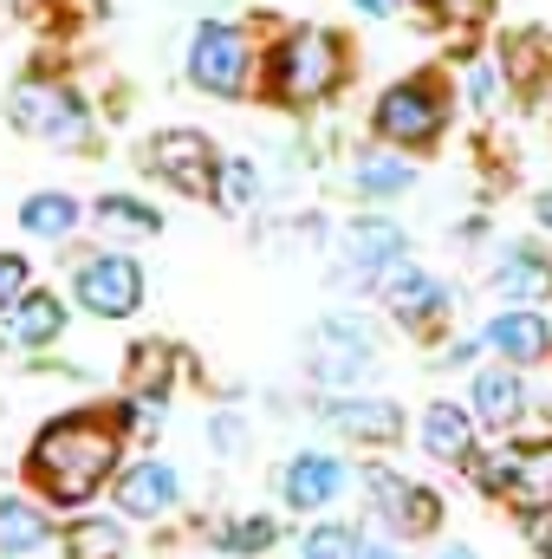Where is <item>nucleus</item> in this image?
Listing matches in <instances>:
<instances>
[{
  "label": "nucleus",
  "mask_w": 552,
  "mask_h": 559,
  "mask_svg": "<svg viewBox=\"0 0 552 559\" xmlns=\"http://www.w3.org/2000/svg\"><path fill=\"white\" fill-rule=\"evenodd\" d=\"M345 79H351V46L338 26H319V20L279 26L274 46L261 52V92L279 111H319L345 92Z\"/></svg>",
  "instance_id": "1"
},
{
  "label": "nucleus",
  "mask_w": 552,
  "mask_h": 559,
  "mask_svg": "<svg viewBox=\"0 0 552 559\" xmlns=\"http://www.w3.org/2000/svg\"><path fill=\"white\" fill-rule=\"evenodd\" d=\"M26 475H33L52 501L79 508V501H92V495L118 475V429L105 417H85V411L52 417L33 436V449H26Z\"/></svg>",
  "instance_id": "2"
},
{
  "label": "nucleus",
  "mask_w": 552,
  "mask_h": 559,
  "mask_svg": "<svg viewBox=\"0 0 552 559\" xmlns=\"http://www.w3.org/2000/svg\"><path fill=\"white\" fill-rule=\"evenodd\" d=\"M7 124H13L20 138L52 143V150H85V143L98 138L85 92L65 85V79H52V72H26V79H13V92H7Z\"/></svg>",
  "instance_id": "3"
},
{
  "label": "nucleus",
  "mask_w": 552,
  "mask_h": 559,
  "mask_svg": "<svg viewBox=\"0 0 552 559\" xmlns=\"http://www.w3.org/2000/svg\"><path fill=\"white\" fill-rule=\"evenodd\" d=\"M189 85L208 92V98H248L254 79H261V46L248 39V26L235 20H202L189 33V59H182Z\"/></svg>",
  "instance_id": "4"
},
{
  "label": "nucleus",
  "mask_w": 552,
  "mask_h": 559,
  "mask_svg": "<svg viewBox=\"0 0 552 559\" xmlns=\"http://www.w3.org/2000/svg\"><path fill=\"white\" fill-rule=\"evenodd\" d=\"M371 131L391 143V150H429L448 131V79L442 72H410L397 85L377 92V111H371Z\"/></svg>",
  "instance_id": "5"
},
{
  "label": "nucleus",
  "mask_w": 552,
  "mask_h": 559,
  "mask_svg": "<svg viewBox=\"0 0 552 559\" xmlns=\"http://www.w3.org/2000/svg\"><path fill=\"white\" fill-rule=\"evenodd\" d=\"M215 163H221L215 143L202 138V131H189V124H169V131H149L143 138V169L156 182H169L176 195H208Z\"/></svg>",
  "instance_id": "6"
},
{
  "label": "nucleus",
  "mask_w": 552,
  "mask_h": 559,
  "mask_svg": "<svg viewBox=\"0 0 552 559\" xmlns=\"http://www.w3.org/2000/svg\"><path fill=\"white\" fill-rule=\"evenodd\" d=\"M481 488L514 501L520 514H547L552 508V442H533V449H501L488 462H475Z\"/></svg>",
  "instance_id": "7"
},
{
  "label": "nucleus",
  "mask_w": 552,
  "mask_h": 559,
  "mask_svg": "<svg viewBox=\"0 0 552 559\" xmlns=\"http://www.w3.org/2000/svg\"><path fill=\"white\" fill-rule=\"evenodd\" d=\"M72 299L92 319H131L143 306V267L131 254H85L72 261Z\"/></svg>",
  "instance_id": "8"
},
{
  "label": "nucleus",
  "mask_w": 552,
  "mask_h": 559,
  "mask_svg": "<svg viewBox=\"0 0 552 559\" xmlns=\"http://www.w3.org/2000/svg\"><path fill=\"white\" fill-rule=\"evenodd\" d=\"M404 254H410V235H404L391 215H351L345 235H338V280H351V286H377Z\"/></svg>",
  "instance_id": "9"
},
{
  "label": "nucleus",
  "mask_w": 552,
  "mask_h": 559,
  "mask_svg": "<svg viewBox=\"0 0 552 559\" xmlns=\"http://www.w3.org/2000/svg\"><path fill=\"white\" fill-rule=\"evenodd\" d=\"M305 352H312V378L319 384H358L371 371V332L358 319H319Z\"/></svg>",
  "instance_id": "10"
},
{
  "label": "nucleus",
  "mask_w": 552,
  "mask_h": 559,
  "mask_svg": "<svg viewBox=\"0 0 552 559\" xmlns=\"http://www.w3.org/2000/svg\"><path fill=\"white\" fill-rule=\"evenodd\" d=\"M377 293H384V306L410 325V332H422V325H435L442 312H448V286L429 274V267H416L410 254L391 267V274L377 280Z\"/></svg>",
  "instance_id": "11"
},
{
  "label": "nucleus",
  "mask_w": 552,
  "mask_h": 559,
  "mask_svg": "<svg viewBox=\"0 0 552 559\" xmlns=\"http://www.w3.org/2000/svg\"><path fill=\"white\" fill-rule=\"evenodd\" d=\"M59 332H65V306H59V293H46V286H26V293L0 312V338L20 345V352H46V345H59Z\"/></svg>",
  "instance_id": "12"
},
{
  "label": "nucleus",
  "mask_w": 552,
  "mask_h": 559,
  "mask_svg": "<svg viewBox=\"0 0 552 559\" xmlns=\"http://www.w3.org/2000/svg\"><path fill=\"white\" fill-rule=\"evenodd\" d=\"M481 345H494L507 365H540L552 352V319H540L533 306H507L481 325Z\"/></svg>",
  "instance_id": "13"
},
{
  "label": "nucleus",
  "mask_w": 552,
  "mask_h": 559,
  "mask_svg": "<svg viewBox=\"0 0 552 559\" xmlns=\"http://www.w3.org/2000/svg\"><path fill=\"white\" fill-rule=\"evenodd\" d=\"M345 462L338 455H319V449H305V455H292L286 468H279V495H286V508H325L332 495H345Z\"/></svg>",
  "instance_id": "14"
},
{
  "label": "nucleus",
  "mask_w": 552,
  "mask_h": 559,
  "mask_svg": "<svg viewBox=\"0 0 552 559\" xmlns=\"http://www.w3.org/2000/svg\"><path fill=\"white\" fill-rule=\"evenodd\" d=\"M371 501H377V514H391L404 534H429V527L442 521V501H435L429 488L404 481V475H391V468H371Z\"/></svg>",
  "instance_id": "15"
},
{
  "label": "nucleus",
  "mask_w": 552,
  "mask_h": 559,
  "mask_svg": "<svg viewBox=\"0 0 552 559\" xmlns=\"http://www.w3.org/2000/svg\"><path fill=\"white\" fill-rule=\"evenodd\" d=\"M325 423L351 442H397L404 411L384 404V397H325Z\"/></svg>",
  "instance_id": "16"
},
{
  "label": "nucleus",
  "mask_w": 552,
  "mask_h": 559,
  "mask_svg": "<svg viewBox=\"0 0 552 559\" xmlns=\"http://www.w3.org/2000/svg\"><path fill=\"white\" fill-rule=\"evenodd\" d=\"M176 495H182V481H176V468H169V462H137V468H124V475H118V508H124V514H137V521L169 514V508H176Z\"/></svg>",
  "instance_id": "17"
},
{
  "label": "nucleus",
  "mask_w": 552,
  "mask_h": 559,
  "mask_svg": "<svg viewBox=\"0 0 552 559\" xmlns=\"http://www.w3.org/2000/svg\"><path fill=\"white\" fill-rule=\"evenodd\" d=\"M351 189L364 195V202H391V195H404L416 189V163H404V150H364L358 163H351Z\"/></svg>",
  "instance_id": "18"
},
{
  "label": "nucleus",
  "mask_w": 552,
  "mask_h": 559,
  "mask_svg": "<svg viewBox=\"0 0 552 559\" xmlns=\"http://www.w3.org/2000/svg\"><path fill=\"white\" fill-rule=\"evenodd\" d=\"M79 222H85V209H79V195H65V189H33V195L20 202V228H26L33 241H65Z\"/></svg>",
  "instance_id": "19"
},
{
  "label": "nucleus",
  "mask_w": 552,
  "mask_h": 559,
  "mask_svg": "<svg viewBox=\"0 0 552 559\" xmlns=\"http://www.w3.org/2000/svg\"><path fill=\"white\" fill-rule=\"evenodd\" d=\"M527 411V384H520V371H475V423H488V429H507V423H520Z\"/></svg>",
  "instance_id": "20"
},
{
  "label": "nucleus",
  "mask_w": 552,
  "mask_h": 559,
  "mask_svg": "<svg viewBox=\"0 0 552 559\" xmlns=\"http://www.w3.org/2000/svg\"><path fill=\"white\" fill-rule=\"evenodd\" d=\"M494 286L507 299H540V293H552V261L540 248H527V241H507L501 261H494Z\"/></svg>",
  "instance_id": "21"
},
{
  "label": "nucleus",
  "mask_w": 552,
  "mask_h": 559,
  "mask_svg": "<svg viewBox=\"0 0 552 559\" xmlns=\"http://www.w3.org/2000/svg\"><path fill=\"white\" fill-rule=\"evenodd\" d=\"M422 449L435 462H475V417L455 404H429L422 411Z\"/></svg>",
  "instance_id": "22"
},
{
  "label": "nucleus",
  "mask_w": 552,
  "mask_h": 559,
  "mask_svg": "<svg viewBox=\"0 0 552 559\" xmlns=\"http://www.w3.org/2000/svg\"><path fill=\"white\" fill-rule=\"evenodd\" d=\"M169 378H176V345H169V338H149V345L131 352V391L143 397V404H131V417H149V411L163 404Z\"/></svg>",
  "instance_id": "23"
},
{
  "label": "nucleus",
  "mask_w": 552,
  "mask_h": 559,
  "mask_svg": "<svg viewBox=\"0 0 552 559\" xmlns=\"http://www.w3.org/2000/svg\"><path fill=\"white\" fill-rule=\"evenodd\" d=\"M208 202L221 215H248L261 202V163L254 156H221L215 163V182H208Z\"/></svg>",
  "instance_id": "24"
},
{
  "label": "nucleus",
  "mask_w": 552,
  "mask_h": 559,
  "mask_svg": "<svg viewBox=\"0 0 552 559\" xmlns=\"http://www.w3.org/2000/svg\"><path fill=\"white\" fill-rule=\"evenodd\" d=\"M92 222L105 228V235H124V241H149V235H163V215L149 209V202H137V195H98L92 202Z\"/></svg>",
  "instance_id": "25"
},
{
  "label": "nucleus",
  "mask_w": 552,
  "mask_h": 559,
  "mask_svg": "<svg viewBox=\"0 0 552 559\" xmlns=\"http://www.w3.org/2000/svg\"><path fill=\"white\" fill-rule=\"evenodd\" d=\"M46 514L33 508V501H13V495H0V554H39L46 547Z\"/></svg>",
  "instance_id": "26"
},
{
  "label": "nucleus",
  "mask_w": 552,
  "mask_h": 559,
  "mask_svg": "<svg viewBox=\"0 0 552 559\" xmlns=\"http://www.w3.org/2000/svg\"><path fill=\"white\" fill-rule=\"evenodd\" d=\"M65 554L72 559H124V527L118 521H79L65 534Z\"/></svg>",
  "instance_id": "27"
},
{
  "label": "nucleus",
  "mask_w": 552,
  "mask_h": 559,
  "mask_svg": "<svg viewBox=\"0 0 552 559\" xmlns=\"http://www.w3.org/2000/svg\"><path fill=\"white\" fill-rule=\"evenodd\" d=\"M507 92H514V85H507V72H501V66H488V59H481V66H468V105H475L481 118H501Z\"/></svg>",
  "instance_id": "28"
},
{
  "label": "nucleus",
  "mask_w": 552,
  "mask_h": 559,
  "mask_svg": "<svg viewBox=\"0 0 552 559\" xmlns=\"http://www.w3.org/2000/svg\"><path fill=\"white\" fill-rule=\"evenodd\" d=\"M279 540V527L267 514H248V521H235V527H221V554H267Z\"/></svg>",
  "instance_id": "29"
},
{
  "label": "nucleus",
  "mask_w": 552,
  "mask_h": 559,
  "mask_svg": "<svg viewBox=\"0 0 552 559\" xmlns=\"http://www.w3.org/2000/svg\"><path fill=\"white\" fill-rule=\"evenodd\" d=\"M305 559H364L351 527H312L305 534Z\"/></svg>",
  "instance_id": "30"
},
{
  "label": "nucleus",
  "mask_w": 552,
  "mask_h": 559,
  "mask_svg": "<svg viewBox=\"0 0 552 559\" xmlns=\"http://www.w3.org/2000/svg\"><path fill=\"white\" fill-rule=\"evenodd\" d=\"M416 7H429V20H442V26H475V20H488L494 0H416Z\"/></svg>",
  "instance_id": "31"
},
{
  "label": "nucleus",
  "mask_w": 552,
  "mask_h": 559,
  "mask_svg": "<svg viewBox=\"0 0 552 559\" xmlns=\"http://www.w3.org/2000/svg\"><path fill=\"white\" fill-rule=\"evenodd\" d=\"M26 280H33L26 254H7V248H0V312H7V306H13V299L26 293Z\"/></svg>",
  "instance_id": "32"
},
{
  "label": "nucleus",
  "mask_w": 552,
  "mask_h": 559,
  "mask_svg": "<svg viewBox=\"0 0 552 559\" xmlns=\"http://www.w3.org/2000/svg\"><path fill=\"white\" fill-rule=\"evenodd\" d=\"M351 7H358V13H371V20H391L404 0H351Z\"/></svg>",
  "instance_id": "33"
},
{
  "label": "nucleus",
  "mask_w": 552,
  "mask_h": 559,
  "mask_svg": "<svg viewBox=\"0 0 552 559\" xmlns=\"http://www.w3.org/2000/svg\"><path fill=\"white\" fill-rule=\"evenodd\" d=\"M241 442V429H235V417H215V449H235Z\"/></svg>",
  "instance_id": "34"
},
{
  "label": "nucleus",
  "mask_w": 552,
  "mask_h": 559,
  "mask_svg": "<svg viewBox=\"0 0 552 559\" xmlns=\"http://www.w3.org/2000/svg\"><path fill=\"white\" fill-rule=\"evenodd\" d=\"M533 222L552 235V189H540V195H533Z\"/></svg>",
  "instance_id": "35"
},
{
  "label": "nucleus",
  "mask_w": 552,
  "mask_h": 559,
  "mask_svg": "<svg viewBox=\"0 0 552 559\" xmlns=\"http://www.w3.org/2000/svg\"><path fill=\"white\" fill-rule=\"evenodd\" d=\"M364 559H397V554H391V547H371V554H364Z\"/></svg>",
  "instance_id": "36"
},
{
  "label": "nucleus",
  "mask_w": 552,
  "mask_h": 559,
  "mask_svg": "<svg viewBox=\"0 0 552 559\" xmlns=\"http://www.w3.org/2000/svg\"><path fill=\"white\" fill-rule=\"evenodd\" d=\"M442 559H475V554H468V547H448V554H442Z\"/></svg>",
  "instance_id": "37"
},
{
  "label": "nucleus",
  "mask_w": 552,
  "mask_h": 559,
  "mask_svg": "<svg viewBox=\"0 0 552 559\" xmlns=\"http://www.w3.org/2000/svg\"><path fill=\"white\" fill-rule=\"evenodd\" d=\"M540 547H547V554H552V527H547V540H540Z\"/></svg>",
  "instance_id": "38"
}]
</instances>
